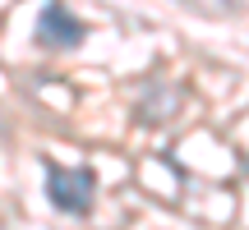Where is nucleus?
Segmentation results:
<instances>
[{"label": "nucleus", "mask_w": 249, "mask_h": 230, "mask_svg": "<svg viewBox=\"0 0 249 230\" xmlns=\"http://www.w3.org/2000/svg\"><path fill=\"white\" fill-rule=\"evenodd\" d=\"M46 198L65 216H88L97 203V175L88 166H46Z\"/></svg>", "instance_id": "nucleus-1"}, {"label": "nucleus", "mask_w": 249, "mask_h": 230, "mask_svg": "<svg viewBox=\"0 0 249 230\" xmlns=\"http://www.w3.org/2000/svg\"><path fill=\"white\" fill-rule=\"evenodd\" d=\"M83 37H88V28H83V18L74 14L65 0H46L42 5V14H37V46H46V51H70Z\"/></svg>", "instance_id": "nucleus-2"}]
</instances>
